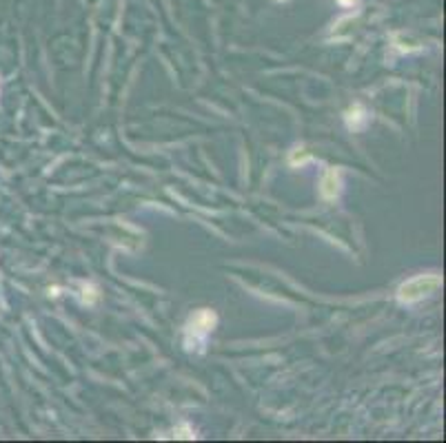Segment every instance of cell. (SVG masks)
<instances>
[{
	"label": "cell",
	"mask_w": 446,
	"mask_h": 443,
	"mask_svg": "<svg viewBox=\"0 0 446 443\" xmlns=\"http://www.w3.org/2000/svg\"><path fill=\"white\" fill-rule=\"evenodd\" d=\"M324 195L327 197H335L337 195V173L335 171H329L327 177H324Z\"/></svg>",
	"instance_id": "2"
},
{
	"label": "cell",
	"mask_w": 446,
	"mask_h": 443,
	"mask_svg": "<svg viewBox=\"0 0 446 443\" xmlns=\"http://www.w3.org/2000/svg\"><path fill=\"white\" fill-rule=\"evenodd\" d=\"M439 284H442V279H439V275H435V273L417 275V277L404 281V284L400 286L398 299L402 301V304H413V301H419V299L429 297L435 288H439Z\"/></svg>",
	"instance_id": "1"
}]
</instances>
